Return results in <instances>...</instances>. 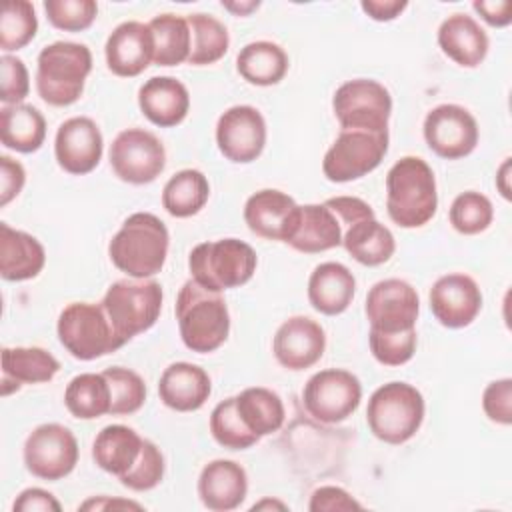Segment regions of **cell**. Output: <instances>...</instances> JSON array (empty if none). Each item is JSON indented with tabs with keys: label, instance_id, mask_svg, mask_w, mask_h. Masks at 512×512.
Masks as SVG:
<instances>
[{
	"label": "cell",
	"instance_id": "cell-17",
	"mask_svg": "<svg viewBox=\"0 0 512 512\" xmlns=\"http://www.w3.org/2000/svg\"><path fill=\"white\" fill-rule=\"evenodd\" d=\"M300 206L282 190L264 188L254 192L244 204V222L260 238L290 242L298 228Z\"/></svg>",
	"mask_w": 512,
	"mask_h": 512
},
{
	"label": "cell",
	"instance_id": "cell-7",
	"mask_svg": "<svg viewBox=\"0 0 512 512\" xmlns=\"http://www.w3.org/2000/svg\"><path fill=\"white\" fill-rule=\"evenodd\" d=\"M256 264L254 248L238 238L202 242L188 256L192 278L216 292L246 284L254 276Z\"/></svg>",
	"mask_w": 512,
	"mask_h": 512
},
{
	"label": "cell",
	"instance_id": "cell-26",
	"mask_svg": "<svg viewBox=\"0 0 512 512\" xmlns=\"http://www.w3.org/2000/svg\"><path fill=\"white\" fill-rule=\"evenodd\" d=\"M356 278L340 262L318 264L308 278V300L324 316L342 314L354 300Z\"/></svg>",
	"mask_w": 512,
	"mask_h": 512
},
{
	"label": "cell",
	"instance_id": "cell-38",
	"mask_svg": "<svg viewBox=\"0 0 512 512\" xmlns=\"http://www.w3.org/2000/svg\"><path fill=\"white\" fill-rule=\"evenodd\" d=\"M190 56L188 62L194 66H208L218 62L230 46L226 26L210 14H190Z\"/></svg>",
	"mask_w": 512,
	"mask_h": 512
},
{
	"label": "cell",
	"instance_id": "cell-34",
	"mask_svg": "<svg viewBox=\"0 0 512 512\" xmlns=\"http://www.w3.org/2000/svg\"><path fill=\"white\" fill-rule=\"evenodd\" d=\"M236 398V410L242 422L258 438L278 432L284 424V404L282 398L262 386H252L242 390Z\"/></svg>",
	"mask_w": 512,
	"mask_h": 512
},
{
	"label": "cell",
	"instance_id": "cell-42",
	"mask_svg": "<svg viewBox=\"0 0 512 512\" xmlns=\"http://www.w3.org/2000/svg\"><path fill=\"white\" fill-rule=\"evenodd\" d=\"M102 374L110 386V414L126 416L142 408L146 402V384L140 374L122 366L106 368Z\"/></svg>",
	"mask_w": 512,
	"mask_h": 512
},
{
	"label": "cell",
	"instance_id": "cell-24",
	"mask_svg": "<svg viewBox=\"0 0 512 512\" xmlns=\"http://www.w3.org/2000/svg\"><path fill=\"white\" fill-rule=\"evenodd\" d=\"M212 392L210 376L190 362L170 364L158 382L160 400L176 412H194L206 404Z\"/></svg>",
	"mask_w": 512,
	"mask_h": 512
},
{
	"label": "cell",
	"instance_id": "cell-28",
	"mask_svg": "<svg viewBox=\"0 0 512 512\" xmlns=\"http://www.w3.org/2000/svg\"><path fill=\"white\" fill-rule=\"evenodd\" d=\"M60 362L44 348L18 346L2 350V394L8 396L22 384H40L52 380Z\"/></svg>",
	"mask_w": 512,
	"mask_h": 512
},
{
	"label": "cell",
	"instance_id": "cell-1",
	"mask_svg": "<svg viewBox=\"0 0 512 512\" xmlns=\"http://www.w3.org/2000/svg\"><path fill=\"white\" fill-rule=\"evenodd\" d=\"M438 208L436 178L426 160L400 158L386 174V210L400 228L428 224Z\"/></svg>",
	"mask_w": 512,
	"mask_h": 512
},
{
	"label": "cell",
	"instance_id": "cell-55",
	"mask_svg": "<svg viewBox=\"0 0 512 512\" xmlns=\"http://www.w3.org/2000/svg\"><path fill=\"white\" fill-rule=\"evenodd\" d=\"M222 6L226 10H230L236 16H248L252 10H256L260 6L258 0H248V2H222Z\"/></svg>",
	"mask_w": 512,
	"mask_h": 512
},
{
	"label": "cell",
	"instance_id": "cell-25",
	"mask_svg": "<svg viewBox=\"0 0 512 512\" xmlns=\"http://www.w3.org/2000/svg\"><path fill=\"white\" fill-rule=\"evenodd\" d=\"M438 46L442 52L464 68H476L488 54V34L468 14H452L438 28Z\"/></svg>",
	"mask_w": 512,
	"mask_h": 512
},
{
	"label": "cell",
	"instance_id": "cell-37",
	"mask_svg": "<svg viewBox=\"0 0 512 512\" xmlns=\"http://www.w3.org/2000/svg\"><path fill=\"white\" fill-rule=\"evenodd\" d=\"M154 36V64L178 66L190 56L188 20L176 14H160L148 22Z\"/></svg>",
	"mask_w": 512,
	"mask_h": 512
},
{
	"label": "cell",
	"instance_id": "cell-36",
	"mask_svg": "<svg viewBox=\"0 0 512 512\" xmlns=\"http://www.w3.org/2000/svg\"><path fill=\"white\" fill-rule=\"evenodd\" d=\"M64 404L74 418L94 420L110 414V386L104 374L84 372L74 376L64 390Z\"/></svg>",
	"mask_w": 512,
	"mask_h": 512
},
{
	"label": "cell",
	"instance_id": "cell-11",
	"mask_svg": "<svg viewBox=\"0 0 512 512\" xmlns=\"http://www.w3.org/2000/svg\"><path fill=\"white\" fill-rule=\"evenodd\" d=\"M362 400L360 380L342 368H326L310 376L302 390L306 412L322 424H338L352 416Z\"/></svg>",
	"mask_w": 512,
	"mask_h": 512
},
{
	"label": "cell",
	"instance_id": "cell-22",
	"mask_svg": "<svg viewBox=\"0 0 512 512\" xmlns=\"http://www.w3.org/2000/svg\"><path fill=\"white\" fill-rule=\"evenodd\" d=\"M248 492L246 470L234 460H212L198 476L200 502L214 512L238 508Z\"/></svg>",
	"mask_w": 512,
	"mask_h": 512
},
{
	"label": "cell",
	"instance_id": "cell-21",
	"mask_svg": "<svg viewBox=\"0 0 512 512\" xmlns=\"http://www.w3.org/2000/svg\"><path fill=\"white\" fill-rule=\"evenodd\" d=\"M106 64L112 74L132 78L154 62V36L148 24L128 20L118 24L104 46Z\"/></svg>",
	"mask_w": 512,
	"mask_h": 512
},
{
	"label": "cell",
	"instance_id": "cell-54",
	"mask_svg": "<svg viewBox=\"0 0 512 512\" xmlns=\"http://www.w3.org/2000/svg\"><path fill=\"white\" fill-rule=\"evenodd\" d=\"M508 176H510V158H506V160L500 164L498 172H496V188H498V192L502 194V198H504V200H510V184H508Z\"/></svg>",
	"mask_w": 512,
	"mask_h": 512
},
{
	"label": "cell",
	"instance_id": "cell-33",
	"mask_svg": "<svg viewBox=\"0 0 512 512\" xmlns=\"http://www.w3.org/2000/svg\"><path fill=\"white\" fill-rule=\"evenodd\" d=\"M236 70L248 84L274 86L288 72V56L278 44L256 40L238 52Z\"/></svg>",
	"mask_w": 512,
	"mask_h": 512
},
{
	"label": "cell",
	"instance_id": "cell-35",
	"mask_svg": "<svg viewBox=\"0 0 512 512\" xmlns=\"http://www.w3.org/2000/svg\"><path fill=\"white\" fill-rule=\"evenodd\" d=\"M208 196V178L200 170L184 168L164 184L162 206L174 218H188L204 208Z\"/></svg>",
	"mask_w": 512,
	"mask_h": 512
},
{
	"label": "cell",
	"instance_id": "cell-19",
	"mask_svg": "<svg viewBox=\"0 0 512 512\" xmlns=\"http://www.w3.org/2000/svg\"><path fill=\"white\" fill-rule=\"evenodd\" d=\"M482 308V292L476 280L462 272L440 276L430 288V310L446 328L472 324Z\"/></svg>",
	"mask_w": 512,
	"mask_h": 512
},
{
	"label": "cell",
	"instance_id": "cell-14",
	"mask_svg": "<svg viewBox=\"0 0 512 512\" xmlns=\"http://www.w3.org/2000/svg\"><path fill=\"white\" fill-rule=\"evenodd\" d=\"M418 312V292L406 280L386 278L368 290L366 318L370 322V330L388 334L416 330Z\"/></svg>",
	"mask_w": 512,
	"mask_h": 512
},
{
	"label": "cell",
	"instance_id": "cell-45",
	"mask_svg": "<svg viewBox=\"0 0 512 512\" xmlns=\"http://www.w3.org/2000/svg\"><path fill=\"white\" fill-rule=\"evenodd\" d=\"M368 342H370L372 356L380 364H384V366H402L416 352V330L396 332V334L370 330Z\"/></svg>",
	"mask_w": 512,
	"mask_h": 512
},
{
	"label": "cell",
	"instance_id": "cell-5",
	"mask_svg": "<svg viewBox=\"0 0 512 512\" xmlns=\"http://www.w3.org/2000/svg\"><path fill=\"white\" fill-rule=\"evenodd\" d=\"M424 396L408 382H388L368 400L366 422L370 432L386 444L408 442L422 426Z\"/></svg>",
	"mask_w": 512,
	"mask_h": 512
},
{
	"label": "cell",
	"instance_id": "cell-20",
	"mask_svg": "<svg viewBox=\"0 0 512 512\" xmlns=\"http://www.w3.org/2000/svg\"><path fill=\"white\" fill-rule=\"evenodd\" d=\"M326 348L324 328L308 316L284 320L272 340V352L280 366L288 370H306L314 366Z\"/></svg>",
	"mask_w": 512,
	"mask_h": 512
},
{
	"label": "cell",
	"instance_id": "cell-40",
	"mask_svg": "<svg viewBox=\"0 0 512 512\" xmlns=\"http://www.w3.org/2000/svg\"><path fill=\"white\" fill-rule=\"evenodd\" d=\"M210 432L214 440L228 450H246L260 438L246 428L236 410V398L230 396L218 402L210 414Z\"/></svg>",
	"mask_w": 512,
	"mask_h": 512
},
{
	"label": "cell",
	"instance_id": "cell-48",
	"mask_svg": "<svg viewBox=\"0 0 512 512\" xmlns=\"http://www.w3.org/2000/svg\"><path fill=\"white\" fill-rule=\"evenodd\" d=\"M308 510L336 512V510H362V504L340 486H320L312 492Z\"/></svg>",
	"mask_w": 512,
	"mask_h": 512
},
{
	"label": "cell",
	"instance_id": "cell-49",
	"mask_svg": "<svg viewBox=\"0 0 512 512\" xmlns=\"http://www.w3.org/2000/svg\"><path fill=\"white\" fill-rule=\"evenodd\" d=\"M26 182V170L24 166L10 158L0 156V206H8L24 188Z\"/></svg>",
	"mask_w": 512,
	"mask_h": 512
},
{
	"label": "cell",
	"instance_id": "cell-50",
	"mask_svg": "<svg viewBox=\"0 0 512 512\" xmlns=\"http://www.w3.org/2000/svg\"><path fill=\"white\" fill-rule=\"evenodd\" d=\"M12 510L14 512L16 510L18 512H34V510H40V512H60L62 506H60V502L48 490L26 488L14 500Z\"/></svg>",
	"mask_w": 512,
	"mask_h": 512
},
{
	"label": "cell",
	"instance_id": "cell-16",
	"mask_svg": "<svg viewBox=\"0 0 512 512\" xmlns=\"http://www.w3.org/2000/svg\"><path fill=\"white\" fill-rule=\"evenodd\" d=\"M216 144L230 162H254L266 146V120L260 110L238 104L222 112L216 122Z\"/></svg>",
	"mask_w": 512,
	"mask_h": 512
},
{
	"label": "cell",
	"instance_id": "cell-41",
	"mask_svg": "<svg viewBox=\"0 0 512 512\" xmlns=\"http://www.w3.org/2000/svg\"><path fill=\"white\" fill-rule=\"evenodd\" d=\"M448 218L456 232L464 236H474L484 232L492 224L494 208L488 196L468 190L452 200Z\"/></svg>",
	"mask_w": 512,
	"mask_h": 512
},
{
	"label": "cell",
	"instance_id": "cell-4",
	"mask_svg": "<svg viewBox=\"0 0 512 512\" xmlns=\"http://www.w3.org/2000/svg\"><path fill=\"white\" fill-rule=\"evenodd\" d=\"M92 70V52L78 42H52L38 54L36 90L50 106H70L84 90Z\"/></svg>",
	"mask_w": 512,
	"mask_h": 512
},
{
	"label": "cell",
	"instance_id": "cell-6",
	"mask_svg": "<svg viewBox=\"0 0 512 512\" xmlns=\"http://www.w3.org/2000/svg\"><path fill=\"white\" fill-rule=\"evenodd\" d=\"M162 300V286L156 280L124 278L110 284L100 304L118 342L124 346L128 340L156 324Z\"/></svg>",
	"mask_w": 512,
	"mask_h": 512
},
{
	"label": "cell",
	"instance_id": "cell-27",
	"mask_svg": "<svg viewBox=\"0 0 512 512\" xmlns=\"http://www.w3.org/2000/svg\"><path fill=\"white\" fill-rule=\"evenodd\" d=\"M46 264L44 246L28 232L0 224V276L8 282L36 278Z\"/></svg>",
	"mask_w": 512,
	"mask_h": 512
},
{
	"label": "cell",
	"instance_id": "cell-13",
	"mask_svg": "<svg viewBox=\"0 0 512 512\" xmlns=\"http://www.w3.org/2000/svg\"><path fill=\"white\" fill-rule=\"evenodd\" d=\"M110 166L128 184L154 182L166 166V150L156 134L144 128L122 130L110 144Z\"/></svg>",
	"mask_w": 512,
	"mask_h": 512
},
{
	"label": "cell",
	"instance_id": "cell-56",
	"mask_svg": "<svg viewBox=\"0 0 512 512\" xmlns=\"http://www.w3.org/2000/svg\"><path fill=\"white\" fill-rule=\"evenodd\" d=\"M288 510V506L284 504V502H278V500H270V498H264V500H260V502H256L254 506H252V510Z\"/></svg>",
	"mask_w": 512,
	"mask_h": 512
},
{
	"label": "cell",
	"instance_id": "cell-30",
	"mask_svg": "<svg viewBox=\"0 0 512 512\" xmlns=\"http://www.w3.org/2000/svg\"><path fill=\"white\" fill-rule=\"evenodd\" d=\"M144 438L124 424H110L98 432L92 444V458L98 468L112 476L126 474L142 452Z\"/></svg>",
	"mask_w": 512,
	"mask_h": 512
},
{
	"label": "cell",
	"instance_id": "cell-15",
	"mask_svg": "<svg viewBox=\"0 0 512 512\" xmlns=\"http://www.w3.org/2000/svg\"><path fill=\"white\" fill-rule=\"evenodd\" d=\"M428 148L446 160H458L474 152L478 144L476 118L458 104H438L424 118Z\"/></svg>",
	"mask_w": 512,
	"mask_h": 512
},
{
	"label": "cell",
	"instance_id": "cell-47",
	"mask_svg": "<svg viewBox=\"0 0 512 512\" xmlns=\"http://www.w3.org/2000/svg\"><path fill=\"white\" fill-rule=\"evenodd\" d=\"M482 408L488 420L508 426L512 422V380L500 378L490 382L482 394Z\"/></svg>",
	"mask_w": 512,
	"mask_h": 512
},
{
	"label": "cell",
	"instance_id": "cell-23",
	"mask_svg": "<svg viewBox=\"0 0 512 512\" xmlns=\"http://www.w3.org/2000/svg\"><path fill=\"white\" fill-rule=\"evenodd\" d=\"M138 106L142 114L160 128L180 124L190 110L188 88L172 76H154L138 90Z\"/></svg>",
	"mask_w": 512,
	"mask_h": 512
},
{
	"label": "cell",
	"instance_id": "cell-12",
	"mask_svg": "<svg viewBox=\"0 0 512 512\" xmlns=\"http://www.w3.org/2000/svg\"><path fill=\"white\" fill-rule=\"evenodd\" d=\"M78 462L76 436L62 424L48 422L34 428L24 442L26 470L48 482L68 476Z\"/></svg>",
	"mask_w": 512,
	"mask_h": 512
},
{
	"label": "cell",
	"instance_id": "cell-31",
	"mask_svg": "<svg viewBox=\"0 0 512 512\" xmlns=\"http://www.w3.org/2000/svg\"><path fill=\"white\" fill-rule=\"evenodd\" d=\"M342 246L356 262L364 266H380L392 258L396 240L376 216H366L344 228Z\"/></svg>",
	"mask_w": 512,
	"mask_h": 512
},
{
	"label": "cell",
	"instance_id": "cell-43",
	"mask_svg": "<svg viewBox=\"0 0 512 512\" xmlns=\"http://www.w3.org/2000/svg\"><path fill=\"white\" fill-rule=\"evenodd\" d=\"M164 468L166 466H164V456H162L160 448L154 442L144 440L142 452H140L136 464L126 474H122L118 480L128 490L146 492V490L156 488L162 482Z\"/></svg>",
	"mask_w": 512,
	"mask_h": 512
},
{
	"label": "cell",
	"instance_id": "cell-8",
	"mask_svg": "<svg viewBox=\"0 0 512 512\" xmlns=\"http://www.w3.org/2000/svg\"><path fill=\"white\" fill-rule=\"evenodd\" d=\"M58 340L78 360H96L122 348L102 304L72 302L58 316Z\"/></svg>",
	"mask_w": 512,
	"mask_h": 512
},
{
	"label": "cell",
	"instance_id": "cell-18",
	"mask_svg": "<svg viewBox=\"0 0 512 512\" xmlns=\"http://www.w3.org/2000/svg\"><path fill=\"white\" fill-rule=\"evenodd\" d=\"M102 132L92 118L74 116L64 120L54 138V156L58 166L74 176L92 172L102 158Z\"/></svg>",
	"mask_w": 512,
	"mask_h": 512
},
{
	"label": "cell",
	"instance_id": "cell-44",
	"mask_svg": "<svg viewBox=\"0 0 512 512\" xmlns=\"http://www.w3.org/2000/svg\"><path fill=\"white\" fill-rule=\"evenodd\" d=\"M44 12L54 28L80 32L96 20L98 4L94 0H46Z\"/></svg>",
	"mask_w": 512,
	"mask_h": 512
},
{
	"label": "cell",
	"instance_id": "cell-51",
	"mask_svg": "<svg viewBox=\"0 0 512 512\" xmlns=\"http://www.w3.org/2000/svg\"><path fill=\"white\" fill-rule=\"evenodd\" d=\"M472 8L480 14V18L494 26V28H504L512 22V2L510 0H480L474 2Z\"/></svg>",
	"mask_w": 512,
	"mask_h": 512
},
{
	"label": "cell",
	"instance_id": "cell-2",
	"mask_svg": "<svg viewBox=\"0 0 512 512\" xmlns=\"http://www.w3.org/2000/svg\"><path fill=\"white\" fill-rule=\"evenodd\" d=\"M176 320L184 346L206 354L218 350L230 332V314L220 292L186 280L176 298Z\"/></svg>",
	"mask_w": 512,
	"mask_h": 512
},
{
	"label": "cell",
	"instance_id": "cell-39",
	"mask_svg": "<svg viewBox=\"0 0 512 512\" xmlns=\"http://www.w3.org/2000/svg\"><path fill=\"white\" fill-rule=\"evenodd\" d=\"M38 30V18L34 12L32 2L28 0H8L2 6L0 16V48L4 52L20 50Z\"/></svg>",
	"mask_w": 512,
	"mask_h": 512
},
{
	"label": "cell",
	"instance_id": "cell-52",
	"mask_svg": "<svg viewBox=\"0 0 512 512\" xmlns=\"http://www.w3.org/2000/svg\"><path fill=\"white\" fill-rule=\"evenodd\" d=\"M406 0H364L360 2V8L366 16H370L376 22H390L396 16H400L406 10Z\"/></svg>",
	"mask_w": 512,
	"mask_h": 512
},
{
	"label": "cell",
	"instance_id": "cell-9",
	"mask_svg": "<svg viewBox=\"0 0 512 512\" xmlns=\"http://www.w3.org/2000/svg\"><path fill=\"white\" fill-rule=\"evenodd\" d=\"M388 152V132L340 128L326 150L322 172L330 182H352L380 166Z\"/></svg>",
	"mask_w": 512,
	"mask_h": 512
},
{
	"label": "cell",
	"instance_id": "cell-32",
	"mask_svg": "<svg viewBox=\"0 0 512 512\" xmlns=\"http://www.w3.org/2000/svg\"><path fill=\"white\" fill-rule=\"evenodd\" d=\"M0 138L10 150L30 154L36 152L46 138V120L42 112L30 104H10L0 110Z\"/></svg>",
	"mask_w": 512,
	"mask_h": 512
},
{
	"label": "cell",
	"instance_id": "cell-29",
	"mask_svg": "<svg viewBox=\"0 0 512 512\" xmlns=\"http://www.w3.org/2000/svg\"><path fill=\"white\" fill-rule=\"evenodd\" d=\"M288 244L304 254L332 250L342 244V224L326 204H304L300 206L298 228Z\"/></svg>",
	"mask_w": 512,
	"mask_h": 512
},
{
	"label": "cell",
	"instance_id": "cell-53",
	"mask_svg": "<svg viewBox=\"0 0 512 512\" xmlns=\"http://www.w3.org/2000/svg\"><path fill=\"white\" fill-rule=\"evenodd\" d=\"M80 510H142V506L134 500L96 496L80 504Z\"/></svg>",
	"mask_w": 512,
	"mask_h": 512
},
{
	"label": "cell",
	"instance_id": "cell-3",
	"mask_svg": "<svg viewBox=\"0 0 512 512\" xmlns=\"http://www.w3.org/2000/svg\"><path fill=\"white\" fill-rule=\"evenodd\" d=\"M168 246L170 236L166 224L150 212H136L112 236L108 256L130 278H150L162 270Z\"/></svg>",
	"mask_w": 512,
	"mask_h": 512
},
{
	"label": "cell",
	"instance_id": "cell-46",
	"mask_svg": "<svg viewBox=\"0 0 512 512\" xmlns=\"http://www.w3.org/2000/svg\"><path fill=\"white\" fill-rule=\"evenodd\" d=\"M30 92V76L26 64L10 54L0 58V100L4 106L22 104Z\"/></svg>",
	"mask_w": 512,
	"mask_h": 512
},
{
	"label": "cell",
	"instance_id": "cell-10",
	"mask_svg": "<svg viewBox=\"0 0 512 512\" xmlns=\"http://www.w3.org/2000/svg\"><path fill=\"white\" fill-rule=\"evenodd\" d=\"M332 110L340 128L388 132L392 96L388 88L376 80L354 78L336 88Z\"/></svg>",
	"mask_w": 512,
	"mask_h": 512
}]
</instances>
